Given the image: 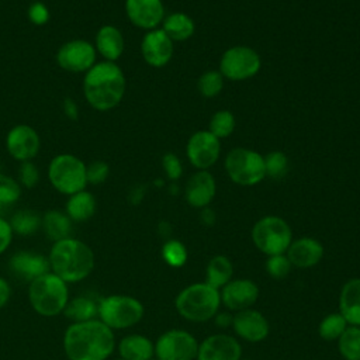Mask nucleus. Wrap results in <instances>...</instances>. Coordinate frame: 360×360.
Here are the masks:
<instances>
[{
  "mask_svg": "<svg viewBox=\"0 0 360 360\" xmlns=\"http://www.w3.org/2000/svg\"><path fill=\"white\" fill-rule=\"evenodd\" d=\"M0 174H1V165H0Z\"/></svg>",
  "mask_w": 360,
  "mask_h": 360,
  "instance_id": "obj_53",
  "label": "nucleus"
},
{
  "mask_svg": "<svg viewBox=\"0 0 360 360\" xmlns=\"http://www.w3.org/2000/svg\"><path fill=\"white\" fill-rule=\"evenodd\" d=\"M233 278V264L225 255H215L210 259L205 267V283L211 287L221 290L226 283Z\"/></svg>",
  "mask_w": 360,
  "mask_h": 360,
  "instance_id": "obj_28",
  "label": "nucleus"
},
{
  "mask_svg": "<svg viewBox=\"0 0 360 360\" xmlns=\"http://www.w3.org/2000/svg\"><path fill=\"white\" fill-rule=\"evenodd\" d=\"M264 167H266V176L271 179H281L288 172V159L285 153L280 150L270 152L264 156Z\"/></svg>",
  "mask_w": 360,
  "mask_h": 360,
  "instance_id": "obj_39",
  "label": "nucleus"
},
{
  "mask_svg": "<svg viewBox=\"0 0 360 360\" xmlns=\"http://www.w3.org/2000/svg\"><path fill=\"white\" fill-rule=\"evenodd\" d=\"M8 267L17 277L24 278L28 283L51 271L48 257H45L41 253L27 250L17 252L15 255H13L8 262Z\"/></svg>",
  "mask_w": 360,
  "mask_h": 360,
  "instance_id": "obj_22",
  "label": "nucleus"
},
{
  "mask_svg": "<svg viewBox=\"0 0 360 360\" xmlns=\"http://www.w3.org/2000/svg\"><path fill=\"white\" fill-rule=\"evenodd\" d=\"M264 270L271 278L283 280L291 273L292 264L288 260L285 253L273 255V256H267V259L264 262Z\"/></svg>",
  "mask_w": 360,
  "mask_h": 360,
  "instance_id": "obj_38",
  "label": "nucleus"
},
{
  "mask_svg": "<svg viewBox=\"0 0 360 360\" xmlns=\"http://www.w3.org/2000/svg\"><path fill=\"white\" fill-rule=\"evenodd\" d=\"M338 311L349 325L360 326V277H352L340 288Z\"/></svg>",
  "mask_w": 360,
  "mask_h": 360,
  "instance_id": "obj_23",
  "label": "nucleus"
},
{
  "mask_svg": "<svg viewBox=\"0 0 360 360\" xmlns=\"http://www.w3.org/2000/svg\"><path fill=\"white\" fill-rule=\"evenodd\" d=\"M252 240L256 249L266 256L281 255L292 242V231L281 217L266 215L253 225Z\"/></svg>",
  "mask_w": 360,
  "mask_h": 360,
  "instance_id": "obj_8",
  "label": "nucleus"
},
{
  "mask_svg": "<svg viewBox=\"0 0 360 360\" xmlns=\"http://www.w3.org/2000/svg\"><path fill=\"white\" fill-rule=\"evenodd\" d=\"M145 315L143 304L127 294H111L98 300V319L112 330L135 326Z\"/></svg>",
  "mask_w": 360,
  "mask_h": 360,
  "instance_id": "obj_6",
  "label": "nucleus"
},
{
  "mask_svg": "<svg viewBox=\"0 0 360 360\" xmlns=\"http://www.w3.org/2000/svg\"><path fill=\"white\" fill-rule=\"evenodd\" d=\"M42 217L32 210H18L11 215L10 225L14 233L21 236H30L41 228Z\"/></svg>",
  "mask_w": 360,
  "mask_h": 360,
  "instance_id": "obj_31",
  "label": "nucleus"
},
{
  "mask_svg": "<svg viewBox=\"0 0 360 360\" xmlns=\"http://www.w3.org/2000/svg\"><path fill=\"white\" fill-rule=\"evenodd\" d=\"M27 17L34 25H44L49 20V10L42 1H34L27 10Z\"/></svg>",
  "mask_w": 360,
  "mask_h": 360,
  "instance_id": "obj_43",
  "label": "nucleus"
},
{
  "mask_svg": "<svg viewBox=\"0 0 360 360\" xmlns=\"http://www.w3.org/2000/svg\"><path fill=\"white\" fill-rule=\"evenodd\" d=\"M259 294V285L250 278H232L219 290L221 305L231 312L253 308Z\"/></svg>",
  "mask_w": 360,
  "mask_h": 360,
  "instance_id": "obj_13",
  "label": "nucleus"
},
{
  "mask_svg": "<svg viewBox=\"0 0 360 360\" xmlns=\"http://www.w3.org/2000/svg\"><path fill=\"white\" fill-rule=\"evenodd\" d=\"M240 360H252V359H240Z\"/></svg>",
  "mask_w": 360,
  "mask_h": 360,
  "instance_id": "obj_51",
  "label": "nucleus"
},
{
  "mask_svg": "<svg viewBox=\"0 0 360 360\" xmlns=\"http://www.w3.org/2000/svg\"><path fill=\"white\" fill-rule=\"evenodd\" d=\"M197 338L186 329H169L155 342L158 360H195L198 352Z\"/></svg>",
  "mask_w": 360,
  "mask_h": 360,
  "instance_id": "obj_11",
  "label": "nucleus"
},
{
  "mask_svg": "<svg viewBox=\"0 0 360 360\" xmlns=\"http://www.w3.org/2000/svg\"><path fill=\"white\" fill-rule=\"evenodd\" d=\"M323 245L311 236H302L298 239H292L285 255L291 262L292 267L305 270L316 266L323 257Z\"/></svg>",
  "mask_w": 360,
  "mask_h": 360,
  "instance_id": "obj_20",
  "label": "nucleus"
},
{
  "mask_svg": "<svg viewBox=\"0 0 360 360\" xmlns=\"http://www.w3.org/2000/svg\"><path fill=\"white\" fill-rule=\"evenodd\" d=\"M128 20L138 28L155 30L165 18L162 0H125Z\"/></svg>",
  "mask_w": 360,
  "mask_h": 360,
  "instance_id": "obj_19",
  "label": "nucleus"
},
{
  "mask_svg": "<svg viewBox=\"0 0 360 360\" xmlns=\"http://www.w3.org/2000/svg\"><path fill=\"white\" fill-rule=\"evenodd\" d=\"M63 315L73 322H84L98 316V301L87 295H79L68 301Z\"/></svg>",
  "mask_w": 360,
  "mask_h": 360,
  "instance_id": "obj_30",
  "label": "nucleus"
},
{
  "mask_svg": "<svg viewBox=\"0 0 360 360\" xmlns=\"http://www.w3.org/2000/svg\"><path fill=\"white\" fill-rule=\"evenodd\" d=\"M186 152L194 167L207 170L217 163L221 152V143L210 131H197L190 136Z\"/></svg>",
  "mask_w": 360,
  "mask_h": 360,
  "instance_id": "obj_14",
  "label": "nucleus"
},
{
  "mask_svg": "<svg viewBox=\"0 0 360 360\" xmlns=\"http://www.w3.org/2000/svg\"><path fill=\"white\" fill-rule=\"evenodd\" d=\"M141 53L149 66L162 68L167 65L173 56V41L162 28L150 30L142 38Z\"/></svg>",
  "mask_w": 360,
  "mask_h": 360,
  "instance_id": "obj_18",
  "label": "nucleus"
},
{
  "mask_svg": "<svg viewBox=\"0 0 360 360\" xmlns=\"http://www.w3.org/2000/svg\"><path fill=\"white\" fill-rule=\"evenodd\" d=\"M62 110H63V114H65L69 120H72V121L77 120V117H79V108H77V104L75 103L73 98L66 97V98L63 100Z\"/></svg>",
  "mask_w": 360,
  "mask_h": 360,
  "instance_id": "obj_46",
  "label": "nucleus"
},
{
  "mask_svg": "<svg viewBox=\"0 0 360 360\" xmlns=\"http://www.w3.org/2000/svg\"><path fill=\"white\" fill-rule=\"evenodd\" d=\"M231 328L233 329L238 339L249 343L263 342L270 333V323L267 318L255 308L233 312Z\"/></svg>",
  "mask_w": 360,
  "mask_h": 360,
  "instance_id": "obj_15",
  "label": "nucleus"
},
{
  "mask_svg": "<svg viewBox=\"0 0 360 360\" xmlns=\"http://www.w3.org/2000/svg\"><path fill=\"white\" fill-rule=\"evenodd\" d=\"M262 62L259 53L245 45L228 48L219 60V73L233 82L246 80L257 75Z\"/></svg>",
  "mask_w": 360,
  "mask_h": 360,
  "instance_id": "obj_10",
  "label": "nucleus"
},
{
  "mask_svg": "<svg viewBox=\"0 0 360 360\" xmlns=\"http://www.w3.org/2000/svg\"><path fill=\"white\" fill-rule=\"evenodd\" d=\"M197 87L204 97L212 98L218 96L222 90L224 76L219 73V70H207L200 76Z\"/></svg>",
  "mask_w": 360,
  "mask_h": 360,
  "instance_id": "obj_36",
  "label": "nucleus"
},
{
  "mask_svg": "<svg viewBox=\"0 0 360 360\" xmlns=\"http://www.w3.org/2000/svg\"><path fill=\"white\" fill-rule=\"evenodd\" d=\"M150 360H158V359H156V357H153V359H150Z\"/></svg>",
  "mask_w": 360,
  "mask_h": 360,
  "instance_id": "obj_52",
  "label": "nucleus"
},
{
  "mask_svg": "<svg viewBox=\"0 0 360 360\" xmlns=\"http://www.w3.org/2000/svg\"><path fill=\"white\" fill-rule=\"evenodd\" d=\"M110 174V166L104 160H93L86 165V179L87 184H101L107 180Z\"/></svg>",
  "mask_w": 360,
  "mask_h": 360,
  "instance_id": "obj_40",
  "label": "nucleus"
},
{
  "mask_svg": "<svg viewBox=\"0 0 360 360\" xmlns=\"http://www.w3.org/2000/svg\"><path fill=\"white\" fill-rule=\"evenodd\" d=\"M162 259L163 262L174 269L183 267L187 262L188 253H187V248L183 242L177 240V239H169L163 243L162 250H160Z\"/></svg>",
  "mask_w": 360,
  "mask_h": 360,
  "instance_id": "obj_34",
  "label": "nucleus"
},
{
  "mask_svg": "<svg viewBox=\"0 0 360 360\" xmlns=\"http://www.w3.org/2000/svg\"><path fill=\"white\" fill-rule=\"evenodd\" d=\"M336 343L343 360H360V326L349 325Z\"/></svg>",
  "mask_w": 360,
  "mask_h": 360,
  "instance_id": "obj_32",
  "label": "nucleus"
},
{
  "mask_svg": "<svg viewBox=\"0 0 360 360\" xmlns=\"http://www.w3.org/2000/svg\"><path fill=\"white\" fill-rule=\"evenodd\" d=\"M215 193L217 184L212 174H210L207 170H200L188 179L184 197L191 207L204 208L208 207V204L214 200Z\"/></svg>",
  "mask_w": 360,
  "mask_h": 360,
  "instance_id": "obj_21",
  "label": "nucleus"
},
{
  "mask_svg": "<svg viewBox=\"0 0 360 360\" xmlns=\"http://www.w3.org/2000/svg\"><path fill=\"white\" fill-rule=\"evenodd\" d=\"M235 129V117L231 111L228 110H221L217 111L210 121V132L221 139V138H226L229 136Z\"/></svg>",
  "mask_w": 360,
  "mask_h": 360,
  "instance_id": "obj_35",
  "label": "nucleus"
},
{
  "mask_svg": "<svg viewBox=\"0 0 360 360\" xmlns=\"http://www.w3.org/2000/svg\"><path fill=\"white\" fill-rule=\"evenodd\" d=\"M215 219H217V215H215V211L210 207H204L201 208V212H200V221L205 225V226H212L215 224Z\"/></svg>",
  "mask_w": 360,
  "mask_h": 360,
  "instance_id": "obj_48",
  "label": "nucleus"
},
{
  "mask_svg": "<svg viewBox=\"0 0 360 360\" xmlns=\"http://www.w3.org/2000/svg\"><path fill=\"white\" fill-rule=\"evenodd\" d=\"M62 345L68 360H108L117 342L114 330L96 318L70 323Z\"/></svg>",
  "mask_w": 360,
  "mask_h": 360,
  "instance_id": "obj_1",
  "label": "nucleus"
},
{
  "mask_svg": "<svg viewBox=\"0 0 360 360\" xmlns=\"http://www.w3.org/2000/svg\"><path fill=\"white\" fill-rule=\"evenodd\" d=\"M125 76L115 62H96L83 77L86 101L97 111L117 107L125 94Z\"/></svg>",
  "mask_w": 360,
  "mask_h": 360,
  "instance_id": "obj_2",
  "label": "nucleus"
},
{
  "mask_svg": "<svg viewBox=\"0 0 360 360\" xmlns=\"http://www.w3.org/2000/svg\"><path fill=\"white\" fill-rule=\"evenodd\" d=\"M112 360H122V359H120V357H118V359H112Z\"/></svg>",
  "mask_w": 360,
  "mask_h": 360,
  "instance_id": "obj_50",
  "label": "nucleus"
},
{
  "mask_svg": "<svg viewBox=\"0 0 360 360\" xmlns=\"http://www.w3.org/2000/svg\"><path fill=\"white\" fill-rule=\"evenodd\" d=\"M48 260L51 271L68 284L87 278L94 269L91 248L73 236L53 242Z\"/></svg>",
  "mask_w": 360,
  "mask_h": 360,
  "instance_id": "obj_3",
  "label": "nucleus"
},
{
  "mask_svg": "<svg viewBox=\"0 0 360 360\" xmlns=\"http://www.w3.org/2000/svg\"><path fill=\"white\" fill-rule=\"evenodd\" d=\"M124 37L122 32L110 24L101 25L96 34V52H98L104 60L115 62L124 52Z\"/></svg>",
  "mask_w": 360,
  "mask_h": 360,
  "instance_id": "obj_24",
  "label": "nucleus"
},
{
  "mask_svg": "<svg viewBox=\"0 0 360 360\" xmlns=\"http://www.w3.org/2000/svg\"><path fill=\"white\" fill-rule=\"evenodd\" d=\"M48 179L55 190L69 197L86 190V163L70 153L56 155L49 162Z\"/></svg>",
  "mask_w": 360,
  "mask_h": 360,
  "instance_id": "obj_7",
  "label": "nucleus"
},
{
  "mask_svg": "<svg viewBox=\"0 0 360 360\" xmlns=\"http://www.w3.org/2000/svg\"><path fill=\"white\" fill-rule=\"evenodd\" d=\"M69 300L68 283L52 271L34 278L28 284V301L38 315L51 318L63 314Z\"/></svg>",
  "mask_w": 360,
  "mask_h": 360,
  "instance_id": "obj_5",
  "label": "nucleus"
},
{
  "mask_svg": "<svg viewBox=\"0 0 360 360\" xmlns=\"http://www.w3.org/2000/svg\"><path fill=\"white\" fill-rule=\"evenodd\" d=\"M162 166H163V170H165L166 176L170 180H177V179L181 177V173H183L181 162L174 153H172V152L165 153L163 158H162Z\"/></svg>",
  "mask_w": 360,
  "mask_h": 360,
  "instance_id": "obj_42",
  "label": "nucleus"
},
{
  "mask_svg": "<svg viewBox=\"0 0 360 360\" xmlns=\"http://www.w3.org/2000/svg\"><path fill=\"white\" fill-rule=\"evenodd\" d=\"M349 326L339 311L325 315L318 325V335L326 342H336Z\"/></svg>",
  "mask_w": 360,
  "mask_h": 360,
  "instance_id": "obj_33",
  "label": "nucleus"
},
{
  "mask_svg": "<svg viewBox=\"0 0 360 360\" xmlns=\"http://www.w3.org/2000/svg\"><path fill=\"white\" fill-rule=\"evenodd\" d=\"M38 181H39V172H38L37 166L31 160L20 162L18 183L21 184V187L32 188L38 184Z\"/></svg>",
  "mask_w": 360,
  "mask_h": 360,
  "instance_id": "obj_41",
  "label": "nucleus"
},
{
  "mask_svg": "<svg viewBox=\"0 0 360 360\" xmlns=\"http://www.w3.org/2000/svg\"><path fill=\"white\" fill-rule=\"evenodd\" d=\"M41 228L52 242H58L72 236L73 221L68 217L66 212L49 210L42 215Z\"/></svg>",
  "mask_w": 360,
  "mask_h": 360,
  "instance_id": "obj_26",
  "label": "nucleus"
},
{
  "mask_svg": "<svg viewBox=\"0 0 360 360\" xmlns=\"http://www.w3.org/2000/svg\"><path fill=\"white\" fill-rule=\"evenodd\" d=\"M174 308L186 321L207 322L212 319L221 308L219 290L205 281L193 283L177 292Z\"/></svg>",
  "mask_w": 360,
  "mask_h": 360,
  "instance_id": "obj_4",
  "label": "nucleus"
},
{
  "mask_svg": "<svg viewBox=\"0 0 360 360\" xmlns=\"http://www.w3.org/2000/svg\"><path fill=\"white\" fill-rule=\"evenodd\" d=\"M163 32L173 41L181 42L194 34V21L186 13H172L163 18Z\"/></svg>",
  "mask_w": 360,
  "mask_h": 360,
  "instance_id": "obj_29",
  "label": "nucleus"
},
{
  "mask_svg": "<svg viewBox=\"0 0 360 360\" xmlns=\"http://www.w3.org/2000/svg\"><path fill=\"white\" fill-rule=\"evenodd\" d=\"M41 139L38 132L27 124L13 127L6 136V149L18 162H27L38 155Z\"/></svg>",
  "mask_w": 360,
  "mask_h": 360,
  "instance_id": "obj_16",
  "label": "nucleus"
},
{
  "mask_svg": "<svg viewBox=\"0 0 360 360\" xmlns=\"http://www.w3.org/2000/svg\"><path fill=\"white\" fill-rule=\"evenodd\" d=\"M96 207L97 204L94 195L87 190H82L69 195L65 205V212L73 222H84L94 215Z\"/></svg>",
  "mask_w": 360,
  "mask_h": 360,
  "instance_id": "obj_27",
  "label": "nucleus"
},
{
  "mask_svg": "<svg viewBox=\"0 0 360 360\" xmlns=\"http://www.w3.org/2000/svg\"><path fill=\"white\" fill-rule=\"evenodd\" d=\"M96 48L86 39H70L56 52L58 65L70 73H86L96 63Z\"/></svg>",
  "mask_w": 360,
  "mask_h": 360,
  "instance_id": "obj_12",
  "label": "nucleus"
},
{
  "mask_svg": "<svg viewBox=\"0 0 360 360\" xmlns=\"http://www.w3.org/2000/svg\"><path fill=\"white\" fill-rule=\"evenodd\" d=\"M21 195V184L18 180L7 176L0 174V208H7L15 204Z\"/></svg>",
  "mask_w": 360,
  "mask_h": 360,
  "instance_id": "obj_37",
  "label": "nucleus"
},
{
  "mask_svg": "<svg viewBox=\"0 0 360 360\" xmlns=\"http://www.w3.org/2000/svg\"><path fill=\"white\" fill-rule=\"evenodd\" d=\"M229 179L239 186H256L266 177L264 158L248 148H235L225 158Z\"/></svg>",
  "mask_w": 360,
  "mask_h": 360,
  "instance_id": "obj_9",
  "label": "nucleus"
},
{
  "mask_svg": "<svg viewBox=\"0 0 360 360\" xmlns=\"http://www.w3.org/2000/svg\"><path fill=\"white\" fill-rule=\"evenodd\" d=\"M215 325L221 329H226L232 326V319H233V312L231 311H218L217 315L212 318Z\"/></svg>",
  "mask_w": 360,
  "mask_h": 360,
  "instance_id": "obj_45",
  "label": "nucleus"
},
{
  "mask_svg": "<svg viewBox=\"0 0 360 360\" xmlns=\"http://www.w3.org/2000/svg\"><path fill=\"white\" fill-rule=\"evenodd\" d=\"M143 191H145V188H143V187H141V186H136V187H134V188H132V191H131L129 197H136V201H135V202H138L139 200H142Z\"/></svg>",
  "mask_w": 360,
  "mask_h": 360,
  "instance_id": "obj_49",
  "label": "nucleus"
},
{
  "mask_svg": "<svg viewBox=\"0 0 360 360\" xmlns=\"http://www.w3.org/2000/svg\"><path fill=\"white\" fill-rule=\"evenodd\" d=\"M13 236H14V232L11 229L10 221L0 217V255H3L10 248L13 242Z\"/></svg>",
  "mask_w": 360,
  "mask_h": 360,
  "instance_id": "obj_44",
  "label": "nucleus"
},
{
  "mask_svg": "<svg viewBox=\"0 0 360 360\" xmlns=\"http://www.w3.org/2000/svg\"><path fill=\"white\" fill-rule=\"evenodd\" d=\"M11 298V285L10 283L0 276V309L4 308Z\"/></svg>",
  "mask_w": 360,
  "mask_h": 360,
  "instance_id": "obj_47",
  "label": "nucleus"
},
{
  "mask_svg": "<svg viewBox=\"0 0 360 360\" xmlns=\"http://www.w3.org/2000/svg\"><path fill=\"white\" fill-rule=\"evenodd\" d=\"M242 346L238 338L228 333H212L198 343L195 360H240Z\"/></svg>",
  "mask_w": 360,
  "mask_h": 360,
  "instance_id": "obj_17",
  "label": "nucleus"
},
{
  "mask_svg": "<svg viewBox=\"0 0 360 360\" xmlns=\"http://www.w3.org/2000/svg\"><path fill=\"white\" fill-rule=\"evenodd\" d=\"M117 350L122 360H150L155 357V342L141 333H131L124 336Z\"/></svg>",
  "mask_w": 360,
  "mask_h": 360,
  "instance_id": "obj_25",
  "label": "nucleus"
}]
</instances>
